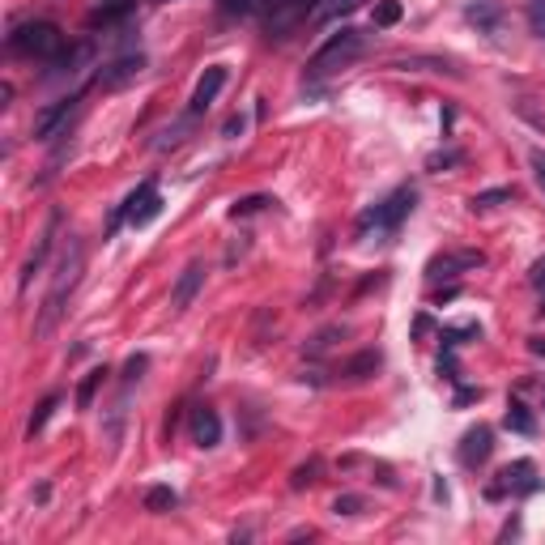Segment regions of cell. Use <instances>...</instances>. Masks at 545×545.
Wrapping results in <instances>:
<instances>
[{"label":"cell","mask_w":545,"mask_h":545,"mask_svg":"<svg viewBox=\"0 0 545 545\" xmlns=\"http://www.w3.org/2000/svg\"><path fill=\"white\" fill-rule=\"evenodd\" d=\"M456 162H464V154H461V150H448V154H431V162H426V167L439 170V167H456Z\"/></svg>","instance_id":"1f68e13d"},{"label":"cell","mask_w":545,"mask_h":545,"mask_svg":"<svg viewBox=\"0 0 545 545\" xmlns=\"http://www.w3.org/2000/svg\"><path fill=\"white\" fill-rule=\"evenodd\" d=\"M107 375H112L107 366H94V371L82 379V388H77V409H90V405H94V392L102 388V379H107Z\"/></svg>","instance_id":"44dd1931"},{"label":"cell","mask_w":545,"mask_h":545,"mask_svg":"<svg viewBox=\"0 0 545 545\" xmlns=\"http://www.w3.org/2000/svg\"><path fill=\"white\" fill-rule=\"evenodd\" d=\"M490 452H494V431L490 426H473V431H464L461 448H456V461L464 469H477V464L490 461Z\"/></svg>","instance_id":"7c38bea8"},{"label":"cell","mask_w":545,"mask_h":545,"mask_svg":"<svg viewBox=\"0 0 545 545\" xmlns=\"http://www.w3.org/2000/svg\"><path fill=\"white\" fill-rule=\"evenodd\" d=\"M354 9H363V0H316L311 22H316V26H324V22H336V17L354 14Z\"/></svg>","instance_id":"e0dca14e"},{"label":"cell","mask_w":545,"mask_h":545,"mask_svg":"<svg viewBox=\"0 0 545 545\" xmlns=\"http://www.w3.org/2000/svg\"><path fill=\"white\" fill-rule=\"evenodd\" d=\"M541 490V477H537V464L532 461H516L507 464L503 473H499V482L486 490L490 499H507V494H537Z\"/></svg>","instance_id":"9c48e42d"},{"label":"cell","mask_w":545,"mask_h":545,"mask_svg":"<svg viewBox=\"0 0 545 545\" xmlns=\"http://www.w3.org/2000/svg\"><path fill=\"white\" fill-rule=\"evenodd\" d=\"M529 281H532V286H537V290H541V311H545V256H541V260H537V265H532Z\"/></svg>","instance_id":"836d02e7"},{"label":"cell","mask_w":545,"mask_h":545,"mask_svg":"<svg viewBox=\"0 0 545 545\" xmlns=\"http://www.w3.org/2000/svg\"><path fill=\"white\" fill-rule=\"evenodd\" d=\"M56 405H60V392H52V396H43V405L34 409V414H30V426H26V434H30V439H34V434H39L43 426H47V418L56 414Z\"/></svg>","instance_id":"cb8c5ba5"},{"label":"cell","mask_w":545,"mask_h":545,"mask_svg":"<svg viewBox=\"0 0 545 545\" xmlns=\"http://www.w3.org/2000/svg\"><path fill=\"white\" fill-rule=\"evenodd\" d=\"M77 102H82V94H69V98H56V102H47V107L34 115V141L64 137L69 120L77 115Z\"/></svg>","instance_id":"30bf717a"},{"label":"cell","mask_w":545,"mask_h":545,"mask_svg":"<svg viewBox=\"0 0 545 545\" xmlns=\"http://www.w3.org/2000/svg\"><path fill=\"white\" fill-rule=\"evenodd\" d=\"M268 0H218V9L226 17H252V14H265Z\"/></svg>","instance_id":"d4e9b609"},{"label":"cell","mask_w":545,"mask_h":545,"mask_svg":"<svg viewBox=\"0 0 545 545\" xmlns=\"http://www.w3.org/2000/svg\"><path fill=\"white\" fill-rule=\"evenodd\" d=\"M180 507V494L170 486H150L145 490V511L150 516H167V511H175Z\"/></svg>","instance_id":"ac0fdd59"},{"label":"cell","mask_w":545,"mask_h":545,"mask_svg":"<svg viewBox=\"0 0 545 545\" xmlns=\"http://www.w3.org/2000/svg\"><path fill=\"white\" fill-rule=\"evenodd\" d=\"M363 52H366V34H363V30L341 26L333 39L324 43L320 52L307 60V82H320V77H328V73L345 69V64H350V60H358Z\"/></svg>","instance_id":"3957f363"},{"label":"cell","mask_w":545,"mask_h":545,"mask_svg":"<svg viewBox=\"0 0 545 545\" xmlns=\"http://www.w3.org/2000/svg\"><path fill=\"white\" fill-rule=\"evenodd\" d=\"M363 499H358V494H336L333 499V511L336 516H363Z\"/></svg>","instance_id":"f546056e"},{"label":"cell","mask_w":545,"mask_h":545,"mask_svg":"<svg viewBox=\"0 0 545 545\" xmlns=\"http://www.w3.org/2000/svg\"><path fill=\"white\" fill-rule=\"evenodd\" d=\"M507 200H511V188H490V192H477L473 200H469V209L486 213V209H499V205H507Z\"/></svg>","instance_id":"7402d4cb"},{"label":"cell","mask_w":545,"mask_h":545,"mask_svg":"<svg viewBox=\"0 0 545 545\" xmlns=\"http://www.w3.org/2000/svg\"><path fill=\"white\" fill-rule=\"evenodd\" d=\"M188 431H192L196 448H218L222 443V418L213 414L209 405H196L192 418H188Z\"/></svg>","instance_id":"5bb4252c"},{"label":"cell","mask_w":545,"mask_h":545,"mask_svg":"<svg viewBox=\"0 0 545 545\" xmlns=\"http://www.w3.org/2000/svg\"><path fill=\"white\" fill-rule=\"evenodd\" d=\"M9 52L52 64V60H60V52H64V30H60L56 22H26V26H17L14 34H9Z\"/></svg>","instance_id":"277c9868"},{"label":"cell","mask_w":545,"mask_h":545,"mask_svg":"<svg viewBox=\"0 0 545 545\" xmlns=\"http://www.w3.org/2000/svg\"><path fill=\"white\" fill-rule=\"evenodd\" d=\"M401 14H405V9H401V0H379V5H375V26H396Z\"/></svg>","instance_id":"f1b7e54d"},{"label":"cell","mask_w":545,"mask_h":545,"mask_svg":"<svg viewBox=\"0 0 545 545\" xmlns=\"http://www.w3.org/2000/svg\"><path fill=\"white\" fill-rule=\"evenodd\" d=\"M379 363H384V358H379L375 350H366V354H358V358H350V363L341 366V375L345 379H371L379 371Z\"/></svg>","instance_id":"d6986e66"},{"label":"cell","mask_w":545,"mask_h":545,"mask_svg":"<svg viewBox=\"0 0 545 545\" xmlns=\"http://www.w3.org/2000/svg\"><path fill=\"white\" fill-rule=\"evenodd\" d=\"M268 205H277V200H273V196H243V200H235V205H230V218H252V213H260V209H268Z\"/></svg>","instance_id":"4316f807"},{"label":"cell","mask_w":545,"mask_h":545,"mask_svg":"<svg viewBox=\"0 0 545 545\" xmlns=\"http://www.w3.org/2000/svg\"><path fill=\"white\" fill-rule=\"evenodd\" d=\"M320 456H311L307 464H298V469H294V477H290V490H307V486H316V482H320Z\"/></svg>","instance_id":"484cf974"},{"label":"cell","mask_w":545,"mask_h":545,"mask_svg":"<svg viewBox=\"0 0 545 545\" xmlns=\"http://www.w3.org/2000/svg\"><path fill=\"white\" fill-rule=\"evenodd\" d=\"M532 170H537V183L545 188V154L541 150H532Z\"/></svg>","instance_id":"d590c367"},{"label":"cell","mask_w":545,"mask_h":545,"mask_svg":"<svg viewBox=\"0 0 545 545\" xmlns=\"http://www.w3.org/2000/svg\"><path fill=\"white\" fill-rule=\"evenodd\" d=\"M311 9H316V0H268L265 5V30L268 39H286L303 17H311Z\"/></svg>","instance_id":"8992f818"},{"label":"cell","mask_w":545,"mask_h":545,"mask_svg":"<svg viewBox=\"0 0 545 545\" xmlns=\"http://www.w3.org/2000/svg\"><path fill=\"white\" fill-rule=\"evenodd\" d=\"M150 366V358L145 354H137V358H128V366H124V384H132V379H141V371Z\"/></svg>","instance_id":"d6a6232c"},{"label":"cell","mask_w":545,"mask_h":545,"mask_svg":"<svg viewBox=\"0 0 545 545\" xmlns=\"http://www.w3.org/2000/svg\"><path fill=\"white\" fill-rule=\"evenodd\" d=\"M414 205H418V192H414V188H396V192L384 196L379 205L358 213V226H354V230H358V238H388L401 230V222L414 213Z\"/></svg>","instance_id":"7a4b0ae2"},{"label":"cell","mask_w":545,"mask_h":545,"mask_svg":"<svg viewBox=\"0 0 545 545\" xmlns=\"http://www.w3.org/2000/svg\"><path fill=\"white\" fill-rule=\"evenodd\" d=\"M482 265H486V256L473 252V248L439 252V256H431V265H426V281H456L461 273H477Z\"/></svg>","instance_id":"52a82bcc"},{"label":"cell","mask_w":545,"mask_h":545,"mask_svg":"<svg viewBox=\"0 0 545 545\" xmlns=\"http://www.w3.org/2000/svg\"><path fill=\"white\" fill-rule=\"evenodd\" d=\"M507 431H516V434H532L537 431V422H532V414L524 405H520V401H511V405H507Z\"/></svg>","instance_id":"603a6c76"},{"label":"cell","mask_w":545,"mask_h":545,"mask_svg":"<svg viewBox=\"0 0 545 545\" xmlns=\"http://www.w3.org/2000/svg\"><path fill=\"white\" fill-rule=\"evenodd\" d=\"M141 73H145V56H141V52H124V56L107 60V64L98 69L94 85L98 90H107V94H115V90H124V85L137 82Z\"/></svg>","instance_id":"ba28073f"},{"label":"cell","mask_w":545,"mask_h":545,"mask_svg":"<svg viewBox=\"0 0 545 545\" xmlns=\"http://www.w3.org/2000/svg\"><path fill=\"white\" fill-rule=\"evenodd\" d=\"M162 213V196H158V183L154 180H145L137 183V192H128V200L120 205V209L112 213V235L120 230V226H150Z\"/></svg>","instance_id":"5b68a950"},{"label":"cell","mask_w":545,"mask_h":545,"mask_svg":"<svg viewBox=\"0 0 545 545\" xmlns=\"http://www.w3.org/2000/svg\"><path fill=\"white\" fill-rule=\"evenodd\" d=\"M56 230H60V213H52L47 218V230L39 235V243H34V252H30V260L22 265V277H17V290H26L30 277L39 273L43 265H47V256H52V248H56Z\"/></svg>","instance_id":"4fadbf2b"},{"label":"cell","mask_w":545,"mask_h":545,"mask_svg":"<svg viewBox=\"0 0 545 545\" xmlns=\"http://www.w3.org/2000/svg\"><path fill=\"white\" fill-rule=\"evenodd\" d=\"M226 64H209V69L200 73V82H196V90H192V98H188V115L192 120H200V115L213 107V98L222 94V85H226Z\"/></svg>","instance_id":"8fae6325"},{"label":"cell","mask_w":545,"mask_h":545,"mask_svg":"<svg viewBox=\"0 0 545 545\" xmlns=\"http://www.w3.org/2000/svg\"><path fill=\"white\" fill-rule=\"evenodd\" d=\"M529 350H532V354H541V358H545V336H529Z\"/></svg>","instance_id":"74e56055"},{"label":"cell","mask_w":545,"mask_h":545,"mask_svg":"<svg viewBox=\"0 0 545 545\" xmlns=\"http://www.w3.org/2000/svg\"><path fill=\"white\" fill-rule=\"evenodd\" d=\"M102 5H124V0H102Z\"/></svg>","instance_id":"f35d334b"},{"label":"cell","mask_w":545,"mask_h":545,"mask_svg":"<svg viewBox=\"0 0 545 545\" xmlns=\"http://www.w3.org/2000/svg\"><path fill=\"white\" fill-rule=\"evenodd\" d=\"M82 268H85V248L77 243V238H69V243H64V252H60V260H56V277H52V290H47L39 320H34V336H52V333H56L60 316H64L73 290H77V281H82Z\"/></svg>","instance_id":"6da1fadb"},{"label":"cell","mask_w":545,"mask_h":545,"mask_svg":"<svg viewBox=\"0 0 545 545\" xmlns=\"http://www.w3.org/2000/svg\"><path fill=\"white\" fill-rule=\"evenodd\" d=\"M336 336H345V328H341V324H333V328H320V333L307 341V354H311V358H316V354H324L336 341Z\"/></svg>","instance_id":"83f0119b"},{"label":"cell","mask_w":545,"mask_h":545,"mask_svg":"<svg viewBox=\"0 0 545 545\" xmlns=\"http://www.w3.org/2000/svg\"><path fill=\"white\" fill-rule=\"evenodd\" d=\"M529 26H532V34L545 39V0H529Z\"/></svg>","instance_id":"4dcf8cb0"},{"label":"cell","mask_w":545,"mask_h":545,"mask_svg":"<svg viewBox=\"0 0 545 545\" xmlns=\"http://www.w3.org/2000/svg\"><path fill=\"white\" fill-rule=\"evenodd\" d=\"M392 69H401V73H456L448 60H431V56H405V60H396Z\"/></svg>","instance_id":"ffe728a7"},{"label":"cell","mask_w":545,"mask_h":545,"mask_svg":"<svg viewBox=\"0 0 545 545\" xmlns=\"http://www.w3.org/2000/svg\"><path fill=\"white\" fill-rule=\"evenodd\" d=\"M238 132H243V115H230V120H226V128H222V137H226V141H235Z\"/></svg>","instance_id":"e575fe53"},{"label":"cell","mask_w":545,"mask_h":545,"mask_svg":"<svg viewBox=\"0 0 545 545\" xmlns=\"http://www.w3.org/2000/svg\"><path fill=\"white\" fill-rule=\"evenodd\" d=\"M482 396V388H461L456 392V405H469V401H477Z\"/></svg>","instance_id":"8d00e7d4"},{"label":"cell","mask_w":545,"mask_h":545,"mask_svg":"<svg viewBox=\"0 0 545 545\" xmlns=\"http://www.w3.org/2000/svg\"><path fill=\"white\" fill-rule=\"evenodd\" d=\"M200 286H205V265H200V260H192V265H188V268L180 273L175 290H170V307H175V311H188V307L196 303Z\"/></svg>","instance_id":"9a60e30c"},{"label":"cell","mask_w":545,"mask_h":545,"mask_svg":"<svg viewBox=\"0 0 545 545\" xmlns=\"http://www.w3.org/2000/svg\"><path fill=\"white\" fill-rule=\"evenodd\" d=\"M464 17H469L477 30L494 34L499 22H503V5H499V0H469V5H464Z\"/></svg>","instance_id":"2e32d148"}]
</instances>
